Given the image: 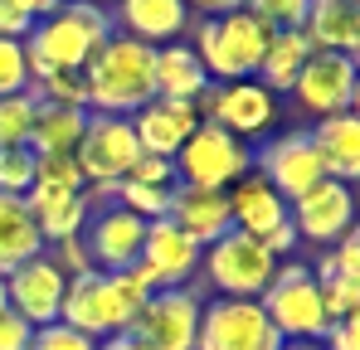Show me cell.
Returning a JSON list of instances; mask_svg holds the SVG:
<instances>
[{"instance_id": "cell-1", "label": "cell", "mask_w": 360, "mask_h": 350, "mask_svg": "<svg viewBox=\"0 0 360 350\" xmlns=\"http://www.w3.org/2000/svg\"><path fill=\"white\" fill-rule=\"evenodd\" d=\"M151 292H161V287H156V278H151V268L141 258L131 268H122V273H98L93 268L83 278H68L59 321L83 331V336H93V341H103V336H117V331H127L136 321V311H141V302Z\"/></svg>"}, {"instance_id": "cell-2", "label": "cell", "mask_w": 360, "mask_h": 350, "mask_svg": "<svg viewBox=\"0 0 360 350\" xmlns=\"http://www.w3.org/2000/svg\"><path fill=\"white\" fill-rule=\"evenodd\" d=\"M88 78V112L131 117L156 98V49L141 39L112 34L83 68Z\"/></svg>"}, {"instance_id": "cell-3", "label": "cell", "mask_w": 360, "mask_h": 350, "mask_svg": "<svg viewBox=\"0 0 360 350\" xmlns=\"http://www.w3.org/2000/svg\"><path fill=\"white\" fill-rule=\"evenodd\" d=\"M112 10H98L88 0H68L54 15L34 20L25 49H30V83L44 68H88V58L112 39Z\"/></svg>"}, {"instance_id": "cell-4", "label": "cell", "mask_w": 360, "mask_h": 350, "mask_svg": "<svg viewBox=\"0 0 360 350\" xmlns=\"http://www.w3.org/2000/svg\"><path fill=\"white\" fill-rule=\"evenodd\" d=\"M278 30H268L248 5L234 10V15H219V20H195L190 25V49L200 54L210 83H239V78H253L258 63L268 54V39Z\"/></svg>"}, {"instance_id": "cell-5", "label": "cell", "mask_w": 360, "mask_h": 350, "mask_svg": "<svg viewBox=\"0 0 360 350\" xmlns=\"http://www.w3.org/2000/svg\"><path fill=\"white\" fill-rule=\"evenodd\" d=\"M258 306L268 311L273 331L283 341H321L331 316H326V297H321V278L311 273V263L288 258L278 263V278L258 297Z\"/></svg>"}, {"instance_id": "cell-6", "label": "cell", "mask_w": 360, "mask_h": 350, "mask_svg": "<svg viewBox=\"0 0 360 350\" xmlns=\"http://www.w3.org/2000/svg\"><path fill=\"white\" fill-rule=\"evenodd\" d=\"M200 278L214 287V297H248L258 302L268 283L278 278V258L263 248V238L229 229L224 238H214L200 258Z\"/></svg>"}, {"instance_id": "cell-7", "label": "cell", "mask_w": 360, "mask_h": 350, "mask_svg": "<svg viewBox=\"0 0 360 350\" xmlns=\"http://www.w3.org/2000/svg\"><path fill=\"white\" fill-rule=\"evenodd\" d=\"M195 112L200 122H214V127H224L229 136H239V141H263L273 127H278V117H283V103H278V93H268L258 78H239V83H210L200 98H195Z\"/></svg>"}, {"instance_id": "cell-8", "label": "cell", "mask_w": 360, "mask_h": 350, "mask_svg": "<svg viewBox=\"0 0 360 350\" xmlns=\"http://www.w3.org/2000/svg\"><path fill=\"white\" fill-rule=\"evenodd\" d=\"M248 171H253V146L214 122H200L176 156V185H200V190H229Z\"/></svg>"}, {"instance_id": "cell-9", "label": "cell", "mask_w": 360, "mask_h": 350, "mask_svg": "<svg viewBox=\"0 0 360 350\" xmlns=\"http://www.w3.org/2000/svg\"><path fill=\"white\" fill-rule=\"evenodd\" d=\"M195 350H283L268 311L248 297H210L200 311V341Z\"/></svg>"}, {"instance_id": "cell-10", "label": "cell", "mask_w": 360, "mask_h": 350, "mask_svg": "<svg viewBox=\"0 0 360 350\" xmlns=\"http://www.w3.org/2000/svg\"><path fill=\"white\" fill-rule=\"evenodd\" d=\"M200 311H205V297L195 287H161L141 302V311L127 331L136 341H146V350H195Z\"/></svg>"}, {"instance_id": "cell-11", "label": "cell", "mask_w": 360, "mask_h": 350, "mask_svg": "<svg viewBox=\"0 0 360 350\" xmlns=\"http://www.w3.org/2000/svg\"><path fill=\"white\" fill-rule=\"evenodd\" d=\"M78 166H83V180L88 185H103L112 190L127 180L131 161L141 156L136 146V131H131V117H108V112H88V127H83V141H78Z\"/></svg>"}, {"instance_id": "cell-12", "label": "cell", "mask_w": 360, "mask_h": 350, "mask_svg": "<svg viewBox=\"0 0 360 350\" xmlns=\"http://www.w3.org/2000/svg\"><path fill=\"white\" fill-rule=\"evenodd\" d=\"M288 219H292V229H297L302 243H316V248L326 253L331 243H341L346 233L356 229V219H360L356 190L341 185V180H316L307 195H297V200L288 205Z\"/></svg>"}, {"instance_id": "cell-13", "label": "cell", "mask_w": 360, "mask_h": 350, "mask_svg": "<svg viewBox=\"0 0 360 350\" xmlns=\"http://www.w3.org/2000/svg\"><path fill=\"white\" fill-rule=\"evenodd\" d=\"M253 171L263 175L288 205L307 195L316 180H326L321 171V156H316V146H311V136H307V127H292V131H278V136H268L258 151H253Z\"/></svg>"}, {"instance_id": "cell-14", "label": "cell", "mask_w": 360, "mask_h": 350, "mask_svg": "<svg viewBox=\"0 0 360 350\" xmlns=\"http://www.w3.org/2000/svg\"><path fill=\"white\" fill-rule=\"evenodd\" d=\"M356 78L360 68L351 63V54H316L302 63L297 83H292V103L311 117H331V112H351V98H356Z\"/></svg>"}, {"instance_id": "cell-15", "label": "cell", "mask_w": 360, "mask_h": 350, "mask_svg": "<svg viewBox=\"0 0 360 350\" xmlns=\"http://www.w3.org/2000/svg\"><path fill=\"white\" fill-rule=\"evenodd\" d=\"M63 292H68V278H63L44 253L30 258V263H20L15 273H5V306H10L15 316H25L34 331L59 321Z\"/></svg>"}, {"instance_id": "cell-16", "label": "cell", "mask_w": 360, "mask_h": 350, "mask_svg": "<svg viewBox=\"0 0 360 350\" xmlns=\"http://www.w3.org/2000/svg\"><path fill=\"white\" fill-rule=\"evenodd\" d=\"M141 238H146V224L136 214H127L122 205H98L88 214V229H83V243H88V258L98 273H122L141 258Z\"/></svg>"}, {"instance_id": "cell-17", "label": "cell", "mask_w": 360, "mask_h": 350, "mask_svg": "<svg viewBox=\"0 0 360 350\" xmlns=\"http://www.w3.org/2000/svg\"><path fill=\"white\" fill-rule=\"evenodd\" d=\"M200 258H205V248H200L185 229H176L171 219L146 224V238H141V263L151 268L156 287H190V283L200 278Z\"/></svg>"}, {"instance_id": "cell-18", "label": "cell", "mask_w": 360, "mask_h": 350, "mask_svg": "<svg viewBox=\"0 0 360 350\" xmlns=\"http://www.w3.org/2000/svg\"><path fill=\"white\" fill-rule=\"evenodd\" d=\"M190 25H195V15L185 0H117L112 5V30L127 39L151 44V49L185 39Z\"/></svg>"}, {"instance_id": "cell-19", "label": "cell", "mask_w": 360, "mask_h": 350, "mask_svg": "<svg viewBox=\"0 0 360 350\" xmlns=\"http://www.w3.org/2000/svg\"><path fill=\"white\" fill-rule=\"evenodd\" d=\"M200 127L195 103H171V98H151L146 108L131 112V131H136V146L146 156H166L176 161L180 146L190 141V131Z\"/></svg>"}, {"instance_id": "cell-20", "label": "cell", "mask_w": 360, "mask_h": 350, "mask_svg": "<svg viewBox=\"0 0 360 350\" xmlns=\"http://www.w3.org/2000/svg\"><path fill=\"white\" fill-rule=\"evenodd\" d=\"M316 156H321V171L326 180H341V185H360V117L356 112H331L316 117L307 127Z\"/></svg>"}, {"instance_id": "cell-21", "label": "cell", "mask_w": 360, "mask_h": 350, "mask_svg": "<svg viewBox=\"0 0 360 350\" xmlns=\"http://www.w3.org/2000/svg\"><path fill=\"white\" fill-rule=\"evenodd\" d=\"M176 229H185L200 248H210L214 238L234 229V214H229V190H200V185H176L171 195V214H166Z\"/></svg>"}, {"instance_id": "cell-22", "label": "cell", "mask_w": 360, "mask_h": 350, "mask_svg": "<svg viewBox=\"0 0 360 350\" xmlns=\"http://www.w3.org/2000/svg\"><path fill=\"white\" fill-rule=\"evenodd\" d=\"M229 214H234V229L263 238L268 229L288 224V200L263 180L258 171H248L239 185H229Z\"/></svg>"}, {"instance_id": "cell-23", "label": "cell", "mask_w": 360, "mask_h": 350, "mask_svg": "<svg viewBox=\"0 0 360 350\" xmlns=\"http://www.w3.org/2000/svg\"><path fill=\"white\" fill-rule=\"evenodd\" d=\"M307 39L321 54H356L360 49V5L356 0H311L307 5Z\"/></svg>"}, {"instance_id": "cell-24", "label": "cell", "mask_w": 360, "mask_h": 350, "mask_svg": "<svg viewBox=\"0 0 360 350\" xmlns=\"http://www.w3.org/2000/svg\"><path fill=\"white\" fill-rule=\"evenodd\" d=\"M205 88H210V73H205L200 54L190 49V39H176V44L156 49V98L195 103Z\"/></svg>"}, {"instance_id": "cell-25", "label": "cell", "mask_w": 360, "mask_h": 350, "mask_svg": "<svg viewBox=\"0 0 360 350\" xmlns=\"http://www.w3.org/2000/svg\"><path fill=\"white\" fill-rule=\"evenodd\" d=\"M39 253H44V238L34 229L30 200L25 195H0V273H15L20 263H30Z\"/></svg>"}, {"instance_id": "cell-26", "label": "cell", "mask_w": 360, "mask_h": 350, "mask_svg": "<svg viewBox=\"0 0 360 350\" xmlns=\"http://www.w3.org/2000/svg\"><path fill=\"white\" fill-rule=\"evenodd\" d=\"M30 214H34V229L44 243H59V238H78L88 229V195H49V190H30Z\"/></svg>"}, {"instance_id": "cell-27", "label": "cell", "mask_w": 360, "mask_h": 350, "mask_svg": "<svg viewBox=\"0 0 360 350\" xmlns=\"http://www.w3.org/2000/svg\"><path fill=\"white\" fill-rule=\"evenodd\" d=\"M316 54L311 49V39H307V30H278L273 39H268V54H263V63H258V83L268 88V93H278V98H288L292 93V83H297L302 63Z\"/></svg>"}, {"instance_id": "cell-28", "label": "cell", "mask_w": 360, "mask_h": 350, "mask_svg": "<svg viewBox=\"0 0 360 350\" xmlns=\"http://www.w3.org/2000/svg\"><path fill=\"white\" fill-rule=\"evenodd\" d=\"M83 127H88V108H54V103H39L34 127H30V151H34V156L78 151Z\"/></svg>"}, {"instance_id": "cell-29", "label": "cell", "mask_w": 360, "mask_h": 350, "mask_svg": "<svg viewBox=\"0 0 360 350\" xmlns=\"http://www.w3.org/2000/svg\"><path fill=\"white\" fill-rule=\"evenodd\" d=\"M171 195H176V185H171V190H166V185H136V180L112 185V205H122L127 214H136L141 224L166 219V214H171Z\"/></svg>"}, {"instance_id": "cell-30", "label": "cell", "mask_w": 360, "mask_h": 350, "mask_svg": "<svg viewBox=\"0 0 360 350\" xmlns=\"http://www.w3.org/2000/svg\"><path fill=\"white\" fill-rule=\"evenodd\" d=\"M30 93L39 103H54V108H88V78H83V68H44L30 83Z\"/></svg>"}, {"instance_id": "cell-31", "label": "cell", "mask_w": 360, "mask_h": 350, "mask_svg": "<svg viewBox=\"0 0 360 350\" xmlns=\"http://www.w3.org/2000/svg\"><path fill=\"white\" fill-rule=\"evenodd\" d=\"M83 166L73 151H54V156H34V190L49 195H83Z\"/></svg>"}, {"instance_id": "cell-32", "label": "cell", "mask_w": 360, "mask_h": 350, "mask_svg": "<svg viewBox=\"0 0 360 350\" xmlns=\"http://www.w3.org/2000/svg\"><path fill=\"white\" fill-rule=\"evenodd\" d=\"M34 112H39V98H34V93H10V98H0V151L30 146Z\"/></svg>"}, {"instance_id": "cell-33", "label": "cell", "mask_w": 360, "mask_h": 350, "mask_svg": "<svg viewBox=\"0 0 360 350\" xmlns=\"http://www.w3.org/2000/svg\"><path fill=\"white\" fill-rule=\"evenodd\" d=\"M30 93V49L25 39H0V98Z\"/></svg>"}, {"instance_id": "cell-34", "label": "cell", "mask_w": 360, "mask_h": 350, "mask_svg": "<svg viewBox=\"0 0 360 350\" xmlns=\"http://www.w3.org/2000/svg\"><path fill=\"white\" fill-rule=\"evenodd\" d=\"M34 190V151L15 146L0 151V195H30Z\"/></svg>"}, {"instance_id": "cell-35", "label": "cell", "mask_w": 360, "mask_h": 350, "mask_svg": "<svg viewBox=\"0 0 360 350\" xmlns=\"http://www.w3.org/2000/svg\"><path fill=\"white\" fill-rule=\"evenodd\" d=\"M307 5H311V0H248V10H253L268 30H302V25H307Z\"/></svg>"}, {"instance_id": "cell-36", "label": "cell", "mask_w": 360, "mask_h": 350, "mask_svg": "<svg viewBox=\"0 0 360 350\" xmlns=\"http://www.w3.org/2000/svg\"><path fill=\"white\" fill-rule=\"evenodd\" d=\"M44 258L59 268L63 278H83V273H93V258H88L83 233H78V238H59V243H44Z\"/></svg>"}, {"instance_id": "cell-37", "label": "cell", "mask_w": 360, "mask_h": 350, "mask_svg": "<svg viewBox=\"0 0 360 350\" xmlns=\"http://www.w3.org/2000/svg\"><path fill=\"white\" fill-rule=\"evenodd\" d=\"M30 350H98V341L83 336V331H73V326H63V321H54V326H39L34 331Z\"/></svg>"}, {"instance_id": "cell-38", "label": "cell", "mask_w": 360, "mask_h": 350, "mask_svg": "<svg viewBox=\"0 0 360 350\" xmlns=\"http://www.w3.org/2000/svg\"><path fill=\"white\" fill-rule=\"evenodd\" d=\"M127 180H136V185H176V161H166V156H136L131 161V171H127Z\"/></svg>"}, {"instance_id": "cell-39", "label": "cell", "mask_w": 360, "mask_h": 350, "mask_svg": "<svg viewBox=\"0 0 360 350\" xmlns=\"http://www.w3.org/2000/svg\"><path fill=\"white\" fill-rule=\"evenodd\" d=\"M30 341H34V326L5 306L0 311V350H30Z\"/></svg>"}, {"instance_id": "cell-40", "label": "cell", "mask_w": 360, "mask_h": 350, "mask_svg": "<svg viewBox=\"0 0 360 350\" xmlns=\"http://www.w3.org/2000/svg\"><path fill=\"white\" fill-rule=\"evenodd\" d=\"M326 350H360V316H336L321 336Z\"/></svg>"}, {"instance_id": "cell-41", "label": "cell", "mask_w": 360, "mask_h": 350, "mask_svg": "<svg viewBox=\"0 0 360 350\" xmlns=\"http://www.w3.org/2000/svg\"><path fill=\"white\" fill-rule=\"evenodd\" d=\"M297 229H292V219H288V224H278V229H268L263 233V248H268V253H273V258H278V263H288V258H297Z\"/></svg>"}, {"instance_id": "cell-42", "label": "cell", "mask_w": 360, "mask_h": 350, "mask_svg": "<svg viewBox=\"0 0 360 350\" xmlns=\"http://www.w3.org/2000/svg\"><path fill=\"white\" fill-rule=\"evenodd\" d=\"M30 30H34V20L20 15L10 0H0V39H30Z\"/></svg>"}, {"instance_id": "cell-43", "label": "cell", "mask_w": 360, "mask_h": 350, "mask_svg": "<svg viewBox=\"0 0 360 350\" xmlns=\"http://www.w3.org/2000/svg\"><path fill=\"white\" fill-rule=\"evenodd\" d=\"M185 5H190V15H195V20H219V15L243 10L248 0H185Z\"/></svg>"}, {"instance_id": "cell-44", "label": "cell", "mask_w": 360, "mask_h": 350, "mask_svg": "<svg viewBox=\"0 0 360 350\" xmlns=\"http://www.w3.org/2000/svg\"><path fill=\"white\" fill-rule=\"evenodd\" d=\"M20 15H30V20H44V15H54L59 5H68V0H10Z\"/></svg>"}, {"instance_id": "cell-45", "label": "cell", "mask_w": 360, "mask_h": 350, "mask_svg": "<svg viewBox=\"0 0 360 350\" xmlns=\"http://www.w3.org/2000/svg\"><path fill=\"white\" fill-rule=\"evenodd\" d=\"M98 350H146V341H136L131 331H117V336H103Z\"/></svg>"}, {"instance_id": "cell-46", "label": "cell", "mask_w": 360, "mask_h": 350, "mask_svg": "<svg viewBox=\"0 0 360 350\" xmlns=\"http://www.w3.org/2000/svg\"><path fill=\"white\" fill-rule=\"evenodd\" d=\"M283 350H326L321 341H283Z\"/></svg>"}, {"instance_id": "cell-47", "label": "cell", "mask_w": 360, "mask_h": 350, "mask_svg": "<svg viewBox=\"0 0 360 350\" xmlns=\"http://www.w3.org/2000/svg\"><path fill=\"white\" fill-rule=\"evenodd\" d=\"M351 112L360 117V78H356V98H351Z\"/></svg>"}, {"instance_id": "cell-48", "label": "cell", "mask_w": 360, "mask_h": 350, "mask_svg": "<svg viewBox=\"0 0 360 350\" xmlns=\"http://www.w3.org/2000/svg\"><path fill=\"white\" fill-rule=\"evenodd\" d=\"M88 5H98V10H112V5H117V0H88Z\"/></svg>"}, {"instance_id": "cell-49", "label": "cell", "mask_w": 360, "mask_h": 350, "mask_svg": "<svg viewBox=\"0 0 360 350\" xmlns=\"http://www.w3.org/2000/svg\"><path fill=\"white\" fill-rule=\"evenodd\" d=\"M0 311H5V273H0Z\"/></svg>"}, {"instance_id": "cell-50", "label": "cell", "mask_w": 360, "mask_h": 350, "mask_svg": "<svg viewBox=\"0 0 360 350\" xmlns=\"http://www.w3.org/2000/svg\"><path fill=\"white\" fill-rule=\"evenodd\" d=\"M351 63H356V68H360V49H356V54H351Z\"/></svg>"}, {"instance_id": "cell-51", "label": "cell", "mask_w": 360, "mask_h": 350, "mask_svg": "<svg viewBox=\"0 0 360 350\" xmlns=\"http://www.w3.org/2000/svg\"><path fill=\"white\" fill-rule=\"evenodd\" d=\"M351 233H356V243H360V219H356V229H351Z\"/></svg>"}, {"instance_id": "cell-52", "label": "cell", "mask_w": 360, "mask_h": 350, "mask_svg": "<svg viewBox=\"0 0 360 350\" xmlns=\"http://www.w3.org/2000/svg\"><path fill=\"white\" fill-rule=\"evenodd\" d=\"M356 5H360V0H356Z\"/></svg>"}]
</instances>
